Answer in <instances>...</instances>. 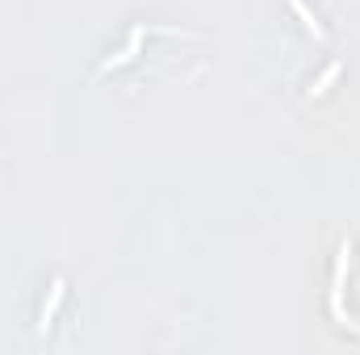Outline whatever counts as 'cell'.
Instances as JSON below:
<instances>
[{"mask_svg": "<svg viewBox=\"0 0 360 355\" xmlns=\"http://www.w3.org/2000/svg\"><path fill=\"white\" fill-rule=\"evenodd\" d=\"M63 297H68V280L63 276H55L51 280V297L42 301V309H38V335H51V326H55V314H59V305H63Z\"/></svg>", "mask_w": 360, "mask_h": 355, "instance_id": "2", "label": "cell"}, {"mask_svg": "<svg viewBox=\"0 0 360 355\" xmlns=\"http://www.w3.org/2000/svg\"><path fill=\"white\" fill-rule=\"evenodd\" d=\"M143 38H147V25H134V29H130V38H126V46H122L117 55L101 59V63H96V72H113V67H126L130 59H139V51H143Z\"/></svg>", "mask_w": 360, "mask_h": 355, "instance_id": "3", "label": "cell"}, {"mask_svg": "<svg viewBox=\"0 0 360 355\" xmlns=\"http://www.w3.org/2000/svg\"><path fill=\"white\" fill-rule=\"evenodd\" d=\"M340 72H344V63H340V59H335V63H327V67H323V76H319V80H314V84L306 88V96H310V100L327 96V88H331V84L340 80Z\"/></svg>", "mask_w": 360, "mask_h": 355, "instance_id": "4", "label": "cell"}, {"mask_svg": "<svg viewBox=\"0 0 360 355\" xmlns=\"http://www.w3.org/2000/svg\"><path fill=\"white\" fill-rule=\"evenodd\" d=\"M348 267H352V239H344V243H340L335 272H331V318H335L340 326H352V322H348V314H344V276H348Z\"/></svg>", "mask_w": 360, "mask_h": 355, "instance_id": "1", "label": "cell"}, {"mask_svg": "<svg viewBox=\"0 0 360 355\" xmlns=\"http://www.w3.org/2000/svg\"><path fill=\"white\" fill-rule=\"evenodd\" d=\"M289 8L297 13V21H302V25H306V29H310L314 38H323V34H327V29H323V21H319V17H314L310 8H306V0H289Z\"/></svg>", "mask_w": 360, "mask_h": 355, "instance_id": "5", "label": "cell"}]
</instances>
